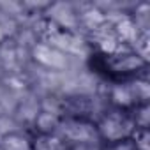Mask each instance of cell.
Segmentation results:
<instances>
[{"label":"cell","instance_id":"obj_1","mask_svg":"<svg viewBox=\"0 0 150 150\" xmlns=\"http://www.w3.org/2000/svg\"><path fill=\"white\" fill-rule=\"evenodd\" d=\"M88 65L92 72L103 76L110 83L131 81L146 76L148 71V60L136 53L132 48H118L108 53L92 51L88 55Z\"/></svg>","mask_w":150,"mask_h":150},{"label":"cell","instance_id":"obj_2","mask_svg":"<svg viewBox=\"0 0 150 150\" xmlns=\"http://www.w3.org/2000/svg\"><path fill=\"white\" fill-rule=\"evenodd\" d=\"M94 122H96V131H97V138H99L101 145L131 139L134 129L139 127L136 124L132 111L117 110V108H110V106H104L97 113Z\"/></svg>","mask_w":150,"mask_h":150},{"label":"cell","instance_id":"obj_3","mask_svg":"<svg viewBox=\"0 0 150 150\" xmlns=\"http://www.w3.org/2000/svg\"><path fill=\"white\" fill-rule=\"evenodd\" d=\"M106 106L134 111L141 104H148L150 90H148V80L146 76L124 81V83H110L106 92Z\"/></svg>","mask_w":150,"mask_h":150},{"label":"cell","instance_id":"obj_4","mask_svg":"<svg viewBox=\"0 0 150 150\" xmlns=\"http://www.w3.org/2000/svg\"><path fill=\"white\" fill-rule=\"evenodd\" d=\"M57 132H58L69 145L99 143L94 118H83V117H62Z\"/></svg>","mask_w":150,"mask_h":150},{"label":"cell","instance_id":"obj_5","mask_svg":"<svg viewBox=\"0 0 150 150\" xmlns=\"http://www.w3.org/2000/svg\"><path fill=\"white\" fill-rule=\"evenodd\" d=\"M30 57L35 65L50 71V72H62L69 69L71 65V55L44 42V41H35L34 46L30 48Z\"/></svg>","mask_w":150,"mask_h":150},{"label":"cell","instance_id":"obj_6","mask_svg":"<svg viewBox=\"0 0 150 150\" xmlns=\"http://www.w3.org/2000/svg\"><path fill=\"white\" fill-rule=\"evenodd\" d=\"M32 139L27 129H9L0 134V150H32Z\"/></svg>","mask_w":150,"mask_h":150},{"label":"cell","instance_id":"obj_7","mask_svg":"<svg viewBox=\"0 0 150 150\" xmlns=\"http://www.w3.org/2000/svg\"><path fill=\"white\" fill-rule=\"evenodd\" d=\"M32 150H69V143L58 132H32Z\"/></svg>","mask_w":150,"mask_h":150},{"label":"cell","instance_id":"obj_8","mask_svg":"<svg viewBox=\"0 0 150 150\" xmlns=\"http://www.w3.org/2000/svg\"><path fill=\"white\" fill-rule=\"evenodd\" d=\"M132 150H150V129L148 125H139L131 136Z\"/></svg>","mask_w":150,"mask_h":150},{"label":"cell","instance_id":"obj_9","mask_svg":"<svg viewBox=\"0 0 150 150\" xmlns=\"http://www.w3.org/2000/svg\"><path fill=\"white\" fill-rule=\"evenodd\" d=\"M69 150H103L101 143H80V145H69Z\"/></svg>","mask_w":150,"mask_h":150}]
</instances>
